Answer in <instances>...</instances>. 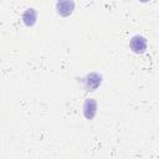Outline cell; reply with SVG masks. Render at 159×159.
<instances>
[{
	"label": "cell",
	"mask_w": 159,
	"mask_h": 159,
	"mask_svg": "<svg viewBox=\"0 0 159 159\" xmlns=\"http://www.w3.org/2000/svg\"><path fill=\"white\" fill-rule=\"evenodd\" d=\"M129 46H130V48H132L133 52H135V53H143L145 51V48H147V40H145V37L139 36V35L133 36L132 40H130V42H129Z\"/></svg>",
	"instance_id": "6da1fadb"
},
{
	"label": "cell",
	"mask_w": 159,
	"mask_h": 159,
	"mask_svg": "<svg viewBox=\"0 0 159 159\" xmlns=\"http://www.w3.org/2000/svg\"><path fill=\"white\" fill-rule=\"evenodd\" d=\"M57 12L62 16H68L75 9V2L72 0H58L56 4Z\"/></svg>",
	"instance_id": "7a4b0ae2"
},
{
	"label": "cell",
	"mask_w": 159,
	"mask_h": 159,
	"mask_svg": "<svg viewBox=\"0 0 159 159\" xmlns=\"http://www.w3.org/2000/svg\"><path fill=\"white\" fill-rule=\"evenodd\" d=\"M102 82V77L98 73H91L84 78V84L87 91H94Z\"/></svg>",
	"instance_id": "3957f363"
},
{
	"label": "cell",
	"mask_w": 159,
	"mask_h": 159,
	"mask_svg": "<svg viewBox=\"0 0 159 159\" xmlns=\"http://www.w3.org/2000/svg\"><path fill=\"white\" fill-rule=\"evenodd\" d=\"M96 112H97V103L94 99L92 98H88L86 99L84 104H83V114L87 119H92L94 116H96Z\"/></svg>",
	"instance_id": "277c9868"
},
{
	"label": "cell",
	"mask_w": 159,
	"mask_h": 159,
	"mask_svg": "<svg viewBox=\"0 0 159 159\" xmlns=\"http://www.w3.org/2000/svg\"><path fill=\"white\" fill-rule=\"evenodd\" d=\"M22 20L27 26H32L36 22V11L34 9H27L22 15Z\"/></svg>",
	"instance_id": "5b68a950"
},
{
	"label": "cell",
	"mask_w": 159,
	"mask_h": 159,
	"mask_svg": "<svg viewBox=\"0 0 159 159\" xmlns=\"http://www.w3.org/2000/svg\"><path fill=\"white\" fill-rule=\"evenodd\" d=\"M140 1H143V2H147V1H149V0H140Z\"/></svg>",
	"instance_id": "8992f818"
}]
</instances>
